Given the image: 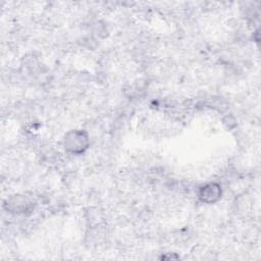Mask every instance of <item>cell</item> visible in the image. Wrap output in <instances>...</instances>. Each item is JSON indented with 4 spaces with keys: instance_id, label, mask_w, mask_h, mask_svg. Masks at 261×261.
<instances>
[{
    "instance_id": "cell-2",
    "label": "cell",
    "mask_w": 261,
    "mask_h": 261,
    "mask_svg": "<svg viewBox=\"0 0 261 261\" xmlns=\"http://www.w3.org/2000/svg\"><path fill=\"white\" fill-rule=\"evenodd\" d=\"M198 197L204 203H214L221 197V187L215 182L207 184L199 189Z\"/></svg>"
},
{
    "instance_id": "cell-3",
    "label": "cell",
    "mask_w": 261,
    "mask_h": 261,
    "mask_svg": "<svg viewBox=\"0 0 261 261\" xmlns=\"http://www.w3.org/2000/svg\"><path fill=\"white\" fill-rule=\"evenodd\" d=\"M6 205L7 210L14 213H23L30 208V202L25 198L19 196L11 197L9 200H7Z\"/></svg>"
},
{
    "instance_id": "cell-1",
    "label": "cell",
    "mask_w": 261,
    "mask_h": 261,
    "mask_svg": "<svg viewBox=\"0 0 261 261\" xmlns=\"http://www.w3.org/2000/svg\"><path fill=\"white\" fill-rule=\"evenodd\" d=\"M88 146L89 138L83 130H72L64 138V148L71 153H82Z\"/></svg>"
}]
</instances>
